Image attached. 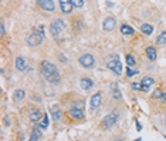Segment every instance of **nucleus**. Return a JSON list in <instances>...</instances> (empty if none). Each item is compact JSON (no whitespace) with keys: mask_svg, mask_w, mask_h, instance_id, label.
I'll return each mask as SVG.
<instances>
[{"mask_svg":"<svg viewBox=\"0 0 166 141\" xmlns=\"http://www.w3.org/2000/svg\"><path fill=\"white\" fill-rule=\"evenodd\" d=\"M138 73H139L138 70H132V67L128 66V70H126V76H128V77H132V76H135V74H138Z\"/></svg>","mask_w":166,"mask_h":141,"instance_id":"nucleus-27","label":"nucleus"},{"mask_svg":"<svg viewBox=\"0 0 166 141\" xmlns=\"http://www.w3.org/2000/svg\"><path fill=\"white\" fill-rule=\"evenodd\" d=\"M121 33L122 34H125V36H132L133 33H135V31H133V29L131 26H128V24H122V26H121Z\"/></svg>","mask_w":166,"mask_h":141,"instance_id":"nucleus-18","label":"nucleus"},{"mask_svg":"<svg viewBox=\"0 0 166 141\" xmlns=\"http://www.w3.org/2000/svg\"><path fill=\"white\" fill-rule=\"evenodd\" d=\"M80 64L84 68H92L95 64V59L92 54H83L80 57Z\"/></svg>","mask_w":166,"mask_h":141,"instance_id":"nucleus-6","label":"nucleus"},{"mask_svg":"<svg viewBox=\"0 0 166 141\" xmlns=\"http://www.w3.org/2000/svg\"><path fill=\"white\" fill-rule=\"evenodd\" d=\"M64 29H65V23H64V20H61V19H56L50 26V31L54 39H60Z\"/></svg>","mask_w":166,"mask_h":141,"instance_id":"nucleus-3","label":"nucleus"},{"mask_svg":"<svg viewBox=\"0 0 166 141\" xmlns=\"http://www.w3.org/2000/svg\"><path fill=\"white\" fill-rule=\"evenodd\" d=\"M33 33H36V34H38V36H46V30H44V26L43 24H37L36 27L33 29Z\"/></svg>","mask_w":166,"mask_h":141,"instance_id":"nucleus-20","label":"nucleus"},{"mask_svg":"<svg viewBox=\"0 0 166 141\" xmlns=\"http://www.w3.org/2000/svg\"><path fill=\"white\" fill-rule=\"evenodd\" d=\"M160 96H162V91L158 88L156 91H153V94H152V98H160Z\"/></svg>","mask_w":166,"mask_h":141,"instance_id":"nucleus-30","label":"nucleus"},{"mask_svg":"<svg viewBox=\"0 0 166 141\" xmlns=\"http://www.w3.org/2000/svg\"><path fill=\"white\" fill-rule=\"evenodd\" d=\"M58 3H60V7H61V12L64 14H70L73 12V3H71V0H58Z\"/></svg>","mask_w":166,"mask_h":141,"instance_id":"nucleus-10","label":"nucleus"},{"mask_svg":"<svg viewBox=\"0 0 166 141\" xmlns=\"http://www.w3.org/2000/svg\"><path fill=\"white\" fill-rule=\"evenodd\" d=\"M71 3H73L74 7H78V9H81V7L84 6V0H71Z\"/></svg>","mask_w":166,"mask_h":141,"instance_id":"nucleus-26","label":"nucleus"},{"mask_svg":"<svg viewBox=\"0 0 166 141\" xmlns=\"http://www.w3.org/2000/svg\"><path fill=\"white\" fill-rule=\"evenodd\" d=\"M116 26V20H115V17H106L105 20L102 21V27H104V30L106 31H112L114 29H115Z\"/></svg>","mask_w":166,"mask_h":141,"instance_id":"nucleus-9","label":"nucleus"},{"mask_svg":"<svg viewBox=\"0 0 166 141\" xmlns=\"http://www.w3.org/2000/svg\"><path fill=\"white\" fill-rule=\"evenodd\" d=\"M40 128H34V130H33V133H31V137H30L31 141H36V140H40V138H41V130H40Z\"/></svg>","mask_w":166,"mask_h":141,"instance_id":"nucleus-21","label":"nucleus"},{"mask_svg":"<svg viewBox=\"0 0 166 141\" xmlns=\"http://www.w3.org/2000/svg\"><path fill=\"white\" fill-rule=\"evenodd\" d=\"M101 100H102V94H101V93H95L92 97H91V100H90L91 111H95L96 108L100 107V106H101Z\"/></svg>","mask_w":166,"mask_h":141,"instance_id":"nucleus-8","label":"nucleus"},{"mask_svg":"<svg viewBox=\"0 0 166 141\" xmlns=\"http://www.w3.org/2000/svg\"><path fill=\"white\" fill-rule=\"evenodd\" d=\"M160 100H162V101H166V93H162V96H160Z\"/></svg>","mask_w":166,"mask_h":141,"instance_id":"nucleus-32","label":"nucleus"},{"mask_svg":"<svg viewBox=\"0 0 166 141\" xmlns=\"http://www.w3.org/2000/svg\"><path fill=\"white\" fill-rule=\"evenodd\" d=\"M141 83H142L143 86H149V87H150V86L155 83V80H153L152 77H143L142 80H141Z\"/></svg>","mask_w":166,"mask_h":141,"instance_id":"nucleus-25","label":"nucleus"},{"mask_svg":"<svg viewBox=\"0 0 166 141\" xmlns=\"http://www.w3.org/2000/svg\"><path fill=\"white\" fill-rule=\"evenodd\" d=\"M16 67L17 70H20V71H24L27 68V64H26V59L21 57V56H19V57L16 59Z\"/></svg>","mask_w":166,"mask_h":141,"instance_id":"nucleus-14","label":"nucleus"},{"mask_svg":"<svg viewBox=\"0 0 166 141\" xmlns=\"http://www.w3.org/2000/svg\"><path fill=\"white\" fill-rule=\"evenodd\" d=\"M111 87H114V90H112V97L115 98V100H119V98H121V91H119V88H116V84H114V86H111Z\"/></svg>","mask_w":166,"mask_h":141,"instance_id":"nucleus-23","label":"nucleus"},{"mask_svg":"<svg viewBox=\"0 0 166 141\" xmlns=\"http://www.w3.org/2000/svg\"><path fill=\"white\" fill-rule=\"evenodd\" d=\"M125 60H126V64H128L129 67H135L136 66V60H135V57H133L132 54H126Z\"/></svg>","mask_w":166,"mask_h":141,"instance_id":"nucleus-22","label":"nucleus"},{"mask_svg":"<svg viewBox=\"0 0 166 141\" xmlns=\"http://www.w3.org/2000/svg\"><path fill=\"white\" fill-rule=\"evenodd\" d=\"M53 118L56 121H58L61 118V111H60V108H58V107H54L53 108Z\"/></svg>","mask_w":166,"mask_h":141,"instance_id":"nucleus-24","label":"nucleus"},{"mask_svg":"<svg viewBox=\"0 0 166 141\" xmlns=\"http://www.w3.org/2000/svg\"><path fill=\"white\" fill-rule=\"evenodd\" d=\"M41 117H43V113H41L40 110H37V108L31 110L30 114H29V118H30V121H33V123H37Z\"/></svg>","mask_w":166,"mask_h":141,"instance_id":"nucleus-13","label":"nucleus"},{"mask_svg":"<svg viewBox=\"0 0 166 141\" xmlns=\"http://www.w3.org/2000/svg\"><path fill=\"white\" fill-rule=\"evenodd\" d=\"M116 121H118V113H116V111H112V113H110V114H108V115H106V117L102 120L104 128H106V130L112 128L114 125L116 124Z\"/></svg>","mask_w":166,"mask_h":141,"instance_id":"nucleus-5","label":"nucleus"},{"mask_svg":"<svg viewBox=\"0 0 166 141\" xmlns=\"http://www.w3.org/2000/svg\"><path fill=\"white\" fill-rule=\"evenodd\" d=\"M146 57L149 59L150 61H155L156 60V50H155V47H146Z\"/></svg>","mask_w":166,"mask_h":141,"instance_id":"nucleus-16","label":"nucleus"},{"mask_svg":"<svg viewBox=\"0 0 166 141\" xmlns=\"http://www.w3.org/2000/svg\"><path fill=\"white\" fill-rule=\"evenodd\" d=\"M37 3H38V6H40L41 9H44V10H47V12H54L56 10V6H54L53 0H38Z\"/></svg>","mask_w":166,"mask_h":141,"instance_id":"nucleus-11","label":"nucleus"},{"mask_svg":"<svg viewBox=\"0 0 166 141\" xmlns=\"http://www.w3.org/2000/svg\"><path fill=\"white\" fill-rule=\"evenodd\" d=\"M24 97H26V91L21 90V88L16 90V91H14V94H13V100L16 101V103H19V101H21V100H24Z\"/></svg>","mask_w":166,"mask_h":141,"instance_id":"nucleus-15","label":"nucleus"},{"mask_svg":"<svg viewBox=\"0 0 166 141\" xmlns=\"http://www.w3.org/2000/svg\"><path fill=\"white\" fill-rule=\"evenodd\" d=\"M141 31H142V34H145V36H150V34L153 33V27L148 23H143L142 26H141Z\"/></svg>","mask_w":166,"mask_h":141,"instance_id":"nucleus-17","label":"nucleus"},{"mask_svg":"<svg viewBox=\"0 0 166 141\" xmlns=\"http://www.w3.org/2000/svg\"><path fill=\"white\" fill-rule=\"evenodd\" d=\"M43 39H44L43 36H38V34H36V33H31L26 37V41H27L29 46H40V44L43 43Z\"/></svg>","mask_w":166,"mask_h":141,"instance_id":"nucleus-7","label":"nucleus"},{"mask_svg":"<svg viewBox=\"0 0 166 141\" xmlns=\"http://www.w3.org/2000/svg\"><path fill=\"white\" fill-rule=\"evenodd\" d=\"M131 87H132L133 90H139V91H141V87H142V83H132V84H131Z\"/></svg>","mask_w":166,"mask_h":141,"instance_id":"nucleus-29","label":"nucleus"},{"mask_svg":"<svg viewBox=\"0 0 166 141\" xmlns=\"http://www.w3.org/2000/svg\"><path fill=\"white\" fill-rule=\"evenodd\" d=\"M165 124H166V117H165Z\"/></svg>","mask_w":166,"mask_h":141,"instance_id":"nucleus-33","label":"nucleus"},{"mask_svg":"<svg viewBox=\"0 0 166 141\" xmlns=\"http://www.w3.org/2000/svg\"><path fill=\"white\" fill-rule=\"evenodd\" d=\"M0 31H2V36H4L6 30H4V26H3V24H0Z\"/></svg>","mask_w":166,"mask_h":141,"instance_id":"nucleus-31","label":"nucleus"},{"mask_svg":"<svg viewBox=\"0 0 166 141\" xmlns=\"http://www.w3.org/2000/svg\"><path fill=\"white\" fill-rule=\"evenodd\" d=\"M156 44H159V46H166V31H162V33L158 36Z\"/></svg>","mask_w":166,"mask_h":141,"instance_id":"nucleus-19","label":"nucleus"},{"mask_svg":"<svg viewBox=\"0 0 166 141\" xmlns=\"http://www.w3.org/2000/svg\"><path fill=\"white\" fill-rule=\"evenodd\" d=\"M68 115L73 120H81V118H84V101L74 103L73 107L68 110Z\"/></svg>","mask_w":166,"mask_h":141,"instance_id":"nucleus-2","label":"nucleus"},{"mask_svg":"<svg viewBox=\"0 0 166 141\" xmlns=\"http://www.w3.org/2000/svg\"><path fill=\"white\" fill-rule=\"evenodd\" d=\"M80 84H81V88L85 90V91H90L91 88L94 87V81L91 80L90 77H83L81 81H80Z\"/></svg>","mask_w":166,"mask_h":141,"instance_id":"nucleus-12","label":"nucleus"},{"mask_svg":"<svg viewBox=\"0 0 166 141\" xmlns=\"http://www.w3.org/2000/svg\"><path fill=\"white\" fill-rule=\"evenodd\" d=\"M106 67L110 68L111 71H114L115 74L121 76V74H122V63L119 61V56H118V54H112L111 60L106 63Z\"/></svg>","mask_w":166,"mask_h":141,"instance_id":"nucleus-4","label":"nucleus"},{"mask_svg":"<svg viewBox=\"0 0 166 141\" xmlns=\"http://www.w3.org/2000/svg\"><path fill=\"white\" fill-rule=\"evenodd\" d=\"M40 127H41V128H44V130H46V128L48 127V117H47V114H44V120L41 121Z\"/></svg>","mask_w":166,"mask_h":141,"instance_id":"nucleus-28","label":"nucleus"},{"mask_svg":"<svg viewBox=\"0 0 166 141\" xmlns=\"http://www.w3.org/2000/svg\"><path fill=\"white\" fill-rule=\"evenodd\" d=\"M40 73L44 78H46L48 83H53V84H57L60 83V71L57 70V67L54 66L53 63L50 61H41V68H40Z\"/></svg>","mask_w":166,"mask_h":141,"instance_id":"nucleus-1","label":"nucleus"}]
</instances>
